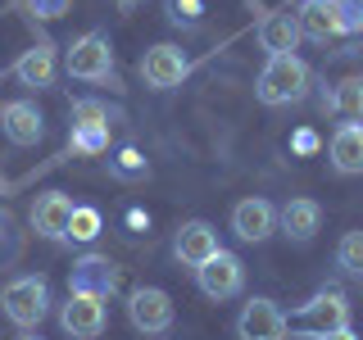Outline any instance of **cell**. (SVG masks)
Listing matches in <instances>:
<instances>
[{"mask_svg":"<svg viewBox=\"0 0 363 340\" xmlns=\"http://www.w3.org/2000/svg\"><path fill=\"white\" fill-rule=\"evenodd\" d=\"M327 164L340 177H359L363 173V123H340L327 145Z\"/></svg>","mask_w":363,"mask_h":340,"instance_id":"e0dca14e","label":"cell"},{"mask_svg":"<svg viewBox=\"0 0 363 340\" xmlns=\"http://www.w3.org/2000/svg\"><path fill=\"white\" fill-rule=\"evenodd\" d=\"M68 145L77 154H105L109 150V128H73L68 132Z\"/></svg>","mask_w":363,"mask_h":340,"instance_id":"603a6c76","label":"cell"},{"mask_svg":"<svg viewBox=\"0 0 363 340\" xmlns=\"http://www.w3.org/2000/svg\"><path fill=\"white\" fill-rule=\"evenodd\" d=\"M218 249H223V245H218V227L204 222V218L182 222V227H177V236H173V254H177V264H186L191 272H196L200 264H209Z\"/></svg>","mask_w":363,"mask_h":340,"instance_id":"8fae6325","label":"cell"},{"mask_svg":"<svg viewBox=\"0 0 363 340\" xmlns=\"http://www.w3.org/2000/svg\"><path fill=\"white\" fill-rule=\"evenodd\" d=\"M64 68L68 77H77V82H113V45L105 32H86V37H77L68 45L64 55Z\"/></svg>","mask_w":363,"mask_h":340,"instance_id":"277c9868","label":"cell"},{"mask_svg":"<svg viewBox=\"0 0 363 340\" xmlns=\"http://www.w3.org/2000/svg\"><path fill=\"white\" fill-rule=\"evenodd\" d=\"M236 336H241V340H286L291 327H286L281 304L277 300H264V295L245 300L241 317H236Z\"/></svg>","mask_w":363,"mask_h":340,"instance_id":"ba28073f","label":"cell"},{"mask_svg":"<svg viewBox=\"0 0 363 340\" xmlns=\"http://www.w3.org/2000/svg\"><path fill=\"white\" fill-rule=\"evenodd\" d=\"M73 128H109V105L105 100H96V96H82V100H73Z\"/></svg>","mask_w":363,"mask_h":340,"instance_id":"7402d4cb","label":"cell"},{"mask_svg":"<svg viewBox=\"0 0 363 340\" xmlns=\"http://www.w3.org/2000/svg\"><path fill=\"white\" fill-rule=\"evenodd\" d=\"M300 18H295V9H277V14H268L259 23V45H264L268 55H295V45H300Z\"/></svg>","mask_w":363,"mask_h":340,"instance_id":"ac0fdd59","label":"cell"},{"mask_svg":"<svg viewBox=\"0 0 363 340\" xmlns=\"http://www.w3.org/2000/svg\"><path fill=\"white\" fill-rule=\"evenodd\" d=\"M295 18H300V32L309 41H332L340 37V14H336V0H304L300 9H295Z\"/></svg>","mask_w":363,"mask_h":340,"instance_id":"d6986e66","label":"cell"},{"mask_svg":"<svg viewBox=\"0 0 363 340\" xmlns=\"http://www.w3.org/2000/svg\"><path fill=\"white\" fill-rule=\"evenodd\" d=\"M0 132L9 136V145H37L45 136V118L32 100H9L0 105Z\"/></svg>","mask_w":363,"mask_h":340,"instance_id":"5bb4252c","label":"cell"},{"mask_svg":"<svg viewBox=\"0 0 363 340\" xmlns=\"http://www.w3.org/2000/svg\"><path fill=\"white\" fill-rule=\"evenodd\" d=\"M0 236H5V222H0Z\"/></svg>","mask_w":363,"mask_h":340,"instance_id":"d6a6232c","label":"cell"},{"mask_svg":"<svg viewBox=\"0 0 363 340\" xmlns=\"http://www.w3.org/2000/svg\"><path fill=\"white\" fill-rule=\"evenodd\" d=\"M60 327H64V336H73V340H100L105 327H109L105 300H96V295H68L60 304Z\"/></svg>","mask_w":363,"mask_h":340,"instance_id":"8992f818","label":"cell"},{"mask_svg":"<svg viewBox=\"0 0 363 340\" xmlns=\"http://www.w3.org/2000/svg\"><path fill=\"white\" fill-rule=\"evenodd\" d=\"M309 82H313V73L300 55H268L264 73L255 82V96L264 105H295V100L309 96Z\"/></svg>","mask_w":363,"mask_h":340,"instance_id":"6da1fadb","label":"cell"},{"mask_svg":"<svg viewBox=\"0 0 363 340\" xmlns=\"http://www.w3.org/2000/svg\"><path fill=\"white\" fill-rule=\"evenodd\" d=\"M100 232H105V222H100V213H96V209H73V222H68V241L91 245Z\"/></svg>","mask_w":363,"mask_h":340,"instance_id":"cb8c5ba5","label":"cell"},{"mask_svg":"<svg viewBox=\"0 0 363 340\" xmlns=\"http://www.w3.org/2000/svg\"><path fill=\"white\" fill-rule=\"evenodd\" d=\"M23 340H41V336H23Z\"/></svg>","mask_w":363,"mask_h":340,"instance_id":"1f68e13d","label":"cell"},{"mask_svg":"<svg viewBox=\"0 0 363 340\" xmlns=\"http://www.w3.org/2000/svg\"><path fill=\"white\" fill-rule=\"evenodd\" d=\"M128 317L141 336H164L173 327V300L159 286H141V290L128 295Z\"/></svg>","mask_w":363,"mask_h":340,"instance_id":"30bf717a","label":"cell"},{"mask_svg":"<svg viewBox=\"0 0 363 340\" xmlns=\"http://www.w3.org/2000/svg\"><path fill=\"white\" fill-rule=\"evenodd\" d=\"M77 204L64 196V191H45V196L32 204V232L45 236V241H68V222H73Z\"/></svg>","mask_w":363,"mask_h":340,"instance_id":"4fadbf2b","label":"cell"},{"mask_svg":"<svg viewBox=\"0 0 363 340\" xmlns=\"http://www.w3.org/2000/svg\"><path fill=\"white\" fill-rule=\"evenodd\" d=\"M336 14H340V37L363 32V0H336Z\"/></svg>","mask_w":363,"mask_h":340,"instance_id":"d4e9b609","label":"cell"},{"mask_svg":"<svg viewBox=\"0 0 363 340\" xmlns=\"http://www.w3.org/2000/svg\"><path fill=\"white\" fill-rule=\"evenodd\" d=\"M232 232L241 236L245 245L268 241V236L277 232V209H272L264 196H250V200H241V204L232 209Z\"/></svg>","mask_w":363,"mask_h":340,"instance_id":"7c38bea8","label":"cell"},{"mask_svg":"<svg viewBox=\"0 0 363 340\" xmlns=\"http://www.w3.org/2000/svg\"><path fill=\"white\" fill-rule=\"evenodd\" d=\"M118 290V264L105 254H82L73 268H68V295H96V300H109Z\"/></svg>","mask_w":363,"mask_h":340,"instance_id":"9c48e42d","label":"cell"},{"mask_svg":"<svg viewBox=\"0 0 363 340\" xmlns=\"http://www.w3.org/2000/svg\"><path fill=\"white\" fill-rule=\"evenodd\" d=\"M0 309H5V317L14 327H23V332L41 327V317L50 313V281L37 277V272H23V277H14L0 290Z\"/></svg>","mask_w":363,"mask_h":340,"instance_id":"3957f363","label":"cell"},{"mask_svg":"<svg viewBox=\"0 0 363 340\" xmlns=\"http://www.w3.org/2000/svg\"><path fill=\"white\" fill-rule=\"evenodd\" d=\"M277 227L286 232V241L309 245L318 232H323V204L318 200H286L277 209Z\"/></svg>","mask_w":363,"mask_h":340,"instance_id":"9a60e30c","label":"cell"},{"mask_svg":"<svg viewBox=\"0 0 363 340\" xmlns=\"http://www.w3.org/2000/svg\"><path fill=\"white\" fill-rule=\"evenodd\" d=\"M323 340H359V332H354V327H340V332H332V336H323Z\"/></svg>","mask_w":363,"mask_h":340,"instance_id":"f546056e","label":"cell"},{"mask_svg":"<svg viewBox=\"0 0 363 340\" xmlns=\"http://www.w3.org/2000/svg\"><path fill=\"white\" fill-rule=\"evenodd\" d=\"M141 173H145V159H141V150L123 145L118 159H113V177H141Z\"/></svg>","mask_w":363,"mask_h":340,"instance_id":"484cf974","label":"cell"},{"mask_svg":"<svg viewBox=\"0 0 363 340\" xmlns=\"http://www.w3.org/2000/svg\"><path fill=\"white\" fill-rule=\"evenodd\" d=\"M173 18H177V23H182V18L196 23V18H200V0H173Z\"/></svg>","mask_w":363,"mask_h":340,"instance_id":"83f0119b","label":"cell"},{"mask_svg":"<svg viewBox=\"0 0 363 340\" xmlns=\"http://www.w3.org/2000/svg\"><path fill=\"white\" fill-rule=\"evenodd\" d=\"M55 73H60V60H55V45L50 41L28 45V50L14 60V77H18L23 86H32V91L55 86Z\"/></svg>","mask_w":363,"mask_h":340,"instance_id":"2e32d148","label":"cell"},{"mask_svg":"<svg viewBox=\"0 0 363 340\" xmlns=\"http://www.w3.org/2000/svg\"><path fill=\"white\" fill-rule=\"evenodd\" d=\"M336 264L345 268L350 277H363V232H359V227L336 241Z\"/></svg>","mask_w":363,"mask_h":340,"instance_id":"44dd1931","label":"cell"},{"mask_svg":"<svg viewBox=\"0 0 363 340\" xmlns=\"http://www.w3.org/2000/svg\"><path fill=\"white\" fill-rule=\"evenodd\" d=\"M186 73H191V60L173 41H159V45H150V50L141 55V77H145L150 91H173V86L186 82Z\"/></svg>","mask_w":363,"mask_h":340,"instance_id":"5b68a950","label":"cell"},{"mask_svg":"<svg viewBox=\"0 0 363 340\" xmlns=\"http://www.w3.org/2000/svg\"><path fill=\"white\" fill-rule=\"evenodd\" d=\"M291 145H295L300 154H309V150H318V136H313L309 128H304V132H295V141H291Z\"/></svg>","mask_w":363,"mask_h":340,"instance_id":"f1b7e54d","label":"cell"},{"mask_svg":"<svg viewBox=\"0 0 363 340\" xmlns=\"http://www.w3.org/2000/svg\"><path fill=\"white\" fill-rule=\"evenodd\" d=\"M323 109L340 123H363V77H340L332 96L323 100Z\"/></svg>","mask_w":363,"mask_h":340,"instance_id":"ffe728a7","label":"cell"},{"mask_svg":"<svg viewBox=\"0 0 363 340\" xmlns=\"http://www.w3.org/2000/svg\"><path fill=\"white\" fill-rule=\"evenodd\" d=\"M32 9H37V18H60L68 9V0H32Z\"/></svg>","mask_w":363,"mask_h":340,"instance_id":"4316f807","label":"cell"},{"mask_svg":"<svg viewBox=\"0 0 363 340\" xmlns=\"http://www.w3.org/2000/svg\"><path fill=\"white\" fill-rule=\"evenodd\" d=\"M286 327H291V336L323 340V336L340 332V327H350V300L336 286H327V290H318L313 300H304L295 313H286Z\"/></svg>","mask_w":363,"mask_h":340,"instance_id":"7a4b0ae2","label":"cell"},{"mask_svg":"<svg viewBox=\"0 0 363 340\" xmlns=\"http://www.w3.org/2000/svg\"><path fill=\"white\" fill-rule=\"evenodd\" d=\"M118 5H123V9H132V5H141V0H118Z\"/></svg>","mask_w":363,"mask_h":340,"instance_id":"4dcf8cb0","label":"cell"},{"mask_svg":"<svg viewBox=\"0 0 363 340\" xmlns=\"http://www.w3.org/2000/svg\"><path fill=\"white\" fill-rule=\"evenodd\" d=\"M196 281H200V290L209 295V300H236L245 286V264L232 254V249H218V254L209 259V264H200L196 268Z\"/></svg>","mask_w":363,"mask_h":340,"instance_id":"52a82bcc","label":"cell"}]
</instances>
